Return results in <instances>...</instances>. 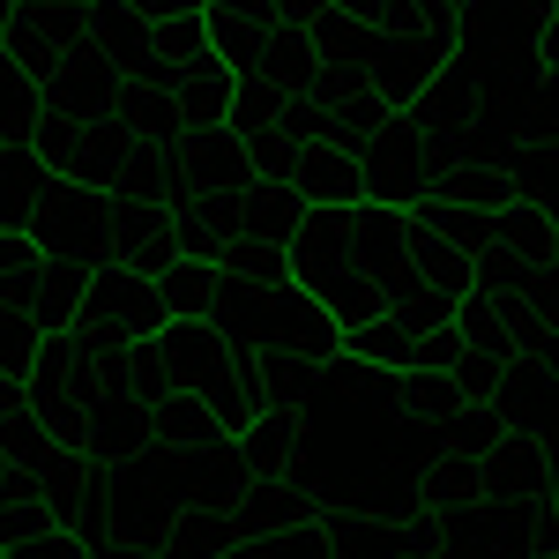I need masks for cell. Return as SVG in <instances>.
Listing matches in <instances>:
<instances>
[{
  "label": "cell",
  "mask_w": 559,
  "mask_h": 559,
  "mask_svg": "<svg viewBox=\"0 0 559 559\" xmlns=\"http://www.w3.org/2000/svg\"><path fill=\"white\" fill-rule=\"evenodd\" d=\"M358 157H366V202H381V210H426V202H440V179L455 173L463 142H432L411 112H388V128Z\"/></svg>",
  "instance_id": "6da1fadb"
},
{
  "label": "cell",
  "mask_w": 559,
  "mask_h": 559,
  "mask_svg": "<svg viewBox=\"0 0 559 559\" xmlns=\"http://www.w3.org/2000/svg\"><path fill=\"white\" fill-rule=\"evenodd\" d=\"M31 150H38L52 179H83V187H105L120 194L128 165L142 157V134H128L120 120H68V112H45L31 120Z\"/></svg>",
  "instance_id": "7a4b0ae2"
},
{
  "label": "cell",
  "mask_w": 559,
  "mask_h": 559,
  "mask_svg": "<svg viewBox=\"0 0 559 559\" xmlns=\"http://www.w3.org/2000/svg\"><path fill=\"white\" fill-rule=\"evenodd\" d=\"M112 224H120V202L105 187L52 179L38 216H31V239H38L45 261H90V269H105L112 261Z\"/></svg>",
  "instance_id": "3957f363"
},
{
  "label": "cell",
  "mask_w": 559,
  "mask_h": 559,
  "mask_svg": "<svg viewBox=\"0 0 559 559\" xmlns=\"http://www.w3.org/2000/svg\"><path fill=\"white\" fill-rule=\"evenodd\" d=\"M165 321H173V306H165V284H157V276H142V269H128V261L90 269L83 321H75V329L120 336V344H150V336H165Z\"/></svg>",
  "instance_id": "277c9868"
},
{
  "label": "cell",
  "mask_w": 559,
  "mask_h": 559,
  "mask_svg": "<svg viewBox=\"0 0 559 559\" xmlns=\"http://www.w3.org/2000/svg\"><path fill=\"white\" fill-rule=\"evenodd\" d=\"M157 448V432H150V403L142 395H97V411H90V432H83V455L97 471H128Z\"/></svg>",
  "instance_id": "5b68a950"
},
{
  "label": "cell",
  "mask_w": 559,
  "mask_h": 559,
  "mask_svg": "<svg viewBox=\"0 0 559 559\" xmlns=\"http://www.w3.org/2000/svg\"><path fill=\"white\" fill-rule=\"evenodd\" d=\"M120 68L97 52V45H75L68 52V68L52 75V90H45V112H68V120H105L112 112V97H120Z\"/></svg>",
  "instance_id": "8992f818"
},
{
  "label": "cell",
  "mask_w": 559,
  "mask_h": 559,
  "mask_svg": "<svg viewBox=\"0 0 559 559\" xmlns=\"http://www.w3.org/2000/svg\"><path fill=\"white\" fill-rule=\"evenodd\" d=\"M403 112H411L432 142H463V128L477 120V60H463V52H455V60H448V68H440V75H432V83L403 105Z\"/></svg>",
  "instance_id": "52a82bcc"
},
{
  "label": "cell",
  "mask_w": 559,
  "mask_h": 559,
  "mask_svg": "<svg viewBox=\"0 0 559 559\" xmlns=\"http://www.w3.org/2000/svg\"><path fill=\"white\" fill-rule=\"evenodd\" d=\"M179 179L202 187V194H247L254 187V157L231 128H202L179 142Z\"/></svg>",
  "instance_id": "ba28073f"
},
{
  "label": "cell",
  "mask_w": 559,
  "mask_h": 559,
  "mask_svg": "<svg viewBox=\"0 0 559 559\" xmlns=\"http://www.w3.org/2000/svg\"><path fill=\"white\" fill-rule=\"evenodd\" d=\"M306 411H261L247 432H231V448H239V463L247 477H306Z\"/></svg>",
  "instance_id": "9c48e42d"
},
{
  "label": "cell",
  "mask_w": 559,
  "mask_h": 559,
  "mask_svg": "<svg viewBox=\"0 0 559 559\" xmlns=\"http://www.w3.org/2000/svg\"><path fill=\"white\" fill-rule=\"evenodd\" d=\"M292 187L306 194V210H358V202H366V157H358V150H344V142L299 150Z\"/></svg>",
  "instance_id": "30bf717a"
},
{
  "label": "cell",
  "mask_w": 559,
  "mask_h": 559,
  "mask_svg": "<svg viewBox=\"0 0 559 559\" xmlns=\"http://www.w3.org/2000/svg\"><path fill=\"white\" fill-rule=\"evenodd\" d=\"M120 202V224H112V261H128L142 276H165L179 261V239H173V210H157V202H128V194H112Z\"/></svg>",
  "instance_id": "8fae6325"
},
{
  "label": "cell",
  "mask_w": 559,
  "mask_h": 559,
  "mask_svg": "<svg viewBox=\"0 0 559 559\" xmlns=\"http://www.w3.org/2000/svg\"><path fill=\"white\" fill-rule=\"evenodd\" d=\"M559 485V463L545 455V440L508 432L492 455H485V500H545Z\"/></svg>",
  "instance_id": "7c38bea8"
},
{
  "label": "cell",
  "mask_w": 559,
  "mask_h": 559,
  "mask_svg": "<svg viewBox=\"0 0 559 559\" xmlns=\"http://www.w3.org/2000/svg\"><path fill=\"white\" fill-rule=\"evenodd\" d=\"M403 247H411V269L426 276L432 292H448V299H463V292H471V269H477V261L463 254V247H455L426 210H403Z\"/></svg>",
  "instance_id": "4fadbf2b"
},
{
  "label": "cell",
  "mask_w": 559,
  "mask_h": 559,
  "mask_svg": "<svg viewBox=\"0 0 559 559\" xmlns=\"http://www.w3.org/2000/svg\"><path fill=\"white\" fill-rule=\"evenodd\" d=\"M231 90H239V75H231L216 52L187 60V75H179V90H173V105H179V120H187V134L231 128Z\"/></svg>",
  "instance_id": "5bb4252c"
},
{
  "label": "cell",
  "mask_w": 559,
  "mask_h": 559,
  "mask_svg": "<svg viewBox=\"0 0 559 559\" xmlns=\"http://www.w3.org/2000/svg\"><path fill=\"white\" fill-rule=\"evenodd\" d=\"M306 224V194L292 179H254L247 194H239V231L247 239H269V247H292Z\"/></svg>",
  "instance_id": "9a60e30c"
},
{
  "label": "cell",
  "mask_w": 559,
  "mask_h": 559,
  "mask_svg": "<svg viewBox=\"0 0 559 559\" xmlns=\"http://www.w3.org/2000/svg\"><path fill=\"white\" fill-rule=\"evenodd\" d=\"M45 187H52V165H45L31 142H8L0 150V231H31Z\"/></svg>",
  "instance_id": "2e32d148"
},
{
  "label": "cell",
  "mask_w": 559,
  "mask_h": 559,
  "mask_svg": "<svg viewBox=\"0 0 559 559\" xmlns=\"http://www.w3.org/2000/svg\"><path fill=\"white\" fill-rule=\"evenodd\" d=\"M418 500H426L432 515H455V508H477V500H485V463L440 440V448H432V463L418 471Z\"/></svg>",
  "instance_id": "e0dca14e"
},
{
  "label": "cell",
  "mask_w": 559,
  "mask_h": 559,
  "mask_svg": "<svg viewBox=\"0 0 559 559\" xmlns=\"http://www.w3.org/2000/svg\"><path fill=\"white\" fill-rule=\"evenodd\" d=\"M90 45L120 68V75H134L142 60H157V23L150 15H134L128 0H97V23H90Z\"/></svg>",
  "instance_id": "ac0fdd59"
},
{
  "label": "cell",
  "mask_w": 559,
  "mask_h": 559,
  "mask_svg": "<svg viewBox=\"0 0 559 559\" xmlns=\"http://www.w3.org/2000/svg\"><path fill=\"white\" fill-rule=\"evenodd\" d=\"M269 38H276V15H247V8H210V52L231 68V75H261L269 60Z\"/></svg>",
  "instance_id": "d6986e66"
},
{
  "label": "cell",
  "mask_w": 559,
  "mask_h": 559,
  "mask_svg": "<svg viewBox=\"0 0 559 559\" xmlns=\"http://www.w3.org/2000/svg\"><path fill=\"white\" fill-rule=\"evenodd\" d=\"M83 292H90V261H45L38 276V299H31V321L38 336H60L83 321Z\"/></svg>",
  "instance_id": "ffe728a7"
},
{
  "label": "cell",
  "mask_w": 559,
  "mask_h": 559,
  "mask_svg": "<svg viewBox=\"0 0 559 559\" xmlns=\"http://www.w3.org/2000/svg\"><path fill=\"white\" fill-rule=\"evenodd\" d=\"M150 432H157V448H210V440H231V432L216 426V411L202 395H187V388H173V395L150 403Z\"/></svg>",
  "instance_id": "44dd1931"
},
{
  "label": "cell",
  "mask_w": 559,
  "mask_h": 559,
  "mask_svg": "<svg viewBox=\"0 0 559 559\" xmlns=\"http://www.w3.org/2000/svg\"><path fill=\"white\" fill-rule=\"evenodd\" d=\"M0 52H8V68H15L23 83L38 90V97L52 90V75L68 68V45H52L38 23H23V15H8V31H0Z\"/></svg>",
  "instance_id": "7402d4cb"
},
{
  "label": "cell",
  "mask_w": 559,
  "mask_h": 559,
  "mask_svg": "<svg viewBox=\"0 0 559 559\" xmlns=\"http://www.w3.org/2000/svg\"><path fill=\"white\" fill-rule=\"evenodd\" d=\"M344 350H350V358H366L373 373H411V366H418V329H411V321H395V313H381V321L350 329Z\"/></svg>",
  "instance_id": "603a6c76"
},
{
  "label": "cell",
  "mask_w": 559,
  "mask_h": 559,
  "mask_svg": "<svg viewBox=\"0 0 559 559\" xmlns=\"http://www.w3.org/2000/svg\"><path fill=\"white\" fill-rule=\"evenodd\" d=\"M60 448H68V440H60V432L45 426V418L31 411V403L0 418V463H8V471H45V463H52Z\"/></svg>",
  "instance_id": "cb8c5ba5"
},
{
  "label": "cell",
  "mask_w": 559,
  "mask_h": 559,
  "mask_svg": "<svg viewBox=\"0 0 559 559\" xmlns=\"http://www.w3.org/2000/svg\"><path fill=\"white\" fill-rule=\"evenodd\" d=\"M508 187H515V202L559 210V142H545V134H530V142L515 150V165H508Z\"/></svg>",
  "instance_id": "d4e9b609"
},
{
  "label": "cell",
  "mask_w": 559,
  "mask_h": 559,
  "mask_svg": "<svg viewBox=\"0 0 559 559\" xmlns=\"http://www.w3.org/2000/svg\"><path fill=\"white\" fill-rule=\"evenodd\" d=\"M500 247H515V254H530L537 269H552L559 261V216L537 210V202H508V210H500Z\"/></svg>",
  "instance_id": "484cf974"
},
{
  "label": "cell",
  "mask_w": 559,
  "mask_h": 559,
  "mask_svg": "<svg viewBox=\"0 0 559 559\" xmlns=\"http://www.w3.org/2000/svg\"><path fill=\"white\" fill-rule=\"evenodd\" d=\"M261 75H269V83H284V90H321V60H313V38H306V23H276Z\"/></svg>",
  "instance_id": "4316f807"
},
{
  "label": "cell",
  "mask_w": 559,
  "mask_h": 559,
  "mask_svg": "<svg viewBox=\"0 0 559 559\" xmlns=\"http://www.w3.org/2000/svg\"><path fill=\"white\" fill-rule=\"evenodd\" d=\"M216 276H224V269H210V261H173V269L157 276L173 321H210L216 313Z\"/></svg>",
  "instance_id": "83f0119b"
},
{
  "label": "cell",
  "mask_w": 559,
  "mask_h": 559,
  "mask_svg": "<svg viewBox=\"0 0 559 559\" xmlns=\"http://www.w3.org/2000/svg\"><path fill=\"white\" fill-rule=\"evenodd\" d=\"M455 329H463V344H471V350L522 358V350H515V329H508V313H500V299H485V292H463V299H455Z\"/></svg>",
  "instance_id": "f1b7e54d"
},
{
  "label": "cell",
  "mask_w": 559,
  "mask_h": 559,
  "mask_svg": "<svg viewBox=\"0 0 559 559\" xmlns=\"http://www.w3.org/2000/svg\"><path fill=\"white\" fill-rule=\"evenodd\" d=\"M537 261L530 254H515V247H492V254H477V269H471V292H485V299H530L537 292Z\"/></svg>",
  "instance_id": "f546056e"
},
{
  "label": "cell",
  "mask_w": 559,
  "mask_h": 559,
  "mask_svg": "<svg viewBox=\"0 0 559 559\" xmlns=\"http://www.w3.org/2000/svg\"><path fill=\"white\" fill-rule=\"evenodd\" d=\"M216 269H224V276H247V284H292V247H269V239H247V231H231Z\"/></svg>",
  "instance_id": "4dcf8cb0"
},
{
  "label": "cell",
  "mask_w": 559,
  "mask_h": 559,
  "mask_svg": "<svg viewBox=\"0 0 559 559\" xmlns=\"http://www.w3.org/2000/svg\"><path fill=\"white\" fill-rule=\"evenodd\" d=\"M38 276H45V254L31 231H0V299H15L23 313H31V299H38Z\"/></svg>",
  "instance_id": "1f68e13d"
},
{
  "label": "cell",
  "mask_w": 559,
  "mask_h": 559,
  "mask_svg": "<svg viewBox=\"0 0 559 559\" xmlns=\"http://www.w3.org/2000/svg\"><path fill=\"white\" fill-rule=\"evenodd\" d=\"M344 15H358V23H373L381 38H418V31H455V23H432L426 0H336Z\"/></svg>",
  "instance_id": "d6a6232c"
},
{
  "label": "cell",
  "mask_w": 559,
  "mask_h": 559,
  "mask_svg": "<svg viewBox=\"0 0 559 559\" xmlns=\"http://www.w3.org/2000/svg\"><path fill=\"white\" fill-rule=\"evenodd\" d=\"M426 216H432V224H440V231H448V239H455V247H463L471 261L500 247V210H463V202H426Z\"/></svg>",
  "instance_id": "836d02e7"
},
{
  "label": "cell",
  "mask_w": 559,
  "mask_h": 559,
  "mask_svg": "<svg viewBox=\"0 0 559 559\" xmlns=\"http://www.w3.org/2000/svg\"><path fill=\"white\" fill-rule=\"evenodd\" d=\"M284 97H292V90H284V83H269V75H239V90H231V134L247 142V134L276 128Z\"/></svg>",
  "instance_id": "e575fe53"
},
{
  "label": "cell",
  "mask_w": 559,
  "mask_h": 559,
  "mask_svg": "<svg viewBox=\"0 0 559 559\" xmlns=\"http://www.w3.org/2000/svg\"><path fill=\"white\" fill-rule=\"evenodd\" d=\"M440 202H463V210H508L515 187H508V173H492V165H455V173L440 179Z\"/></svg>",
  "instance_id": "d590c367"
},
{
  "label": "cell",
  "mask_w": 559,
  "mask_h": 559,
  "mask_svg": "<svg viewBox=\"0 0 559 559\" xmlns=\"http://www.w3.org/2000/svg\"><path fill=\"white\" fill-rule=\"evenodd\" d=\"M508 366H515V358H492V350H463L448 381H455V395H463V403H492V395H500V381H508Z\"/></svg>",
  "instance_id": "8d00e7d4"
},
{
  "label": "cell",
  "mask_w": 559,
  "mask_h": 559,
  "mask_svg": "<svg viewBox=\"0 0 559 559\" xmlns=\"http://www.w3.org/2000/svg\"><path fill=\"white\" fill-rule=\"evenodd\" d=\"M8 559H90V537L68 530V522H45V530H31V537H15Z\"/></svg>",
  "instance_id": "74e56055"
},
{
  "label": "cell",
  "mask_w": 559,
  "mask_h": 559,
  "mask_svg": "<svg viewBox=\"0 0 559 559\" xmlns=\"http://www.w3.org/2000/svg\"><path fill=\"white\" fill-rule=\"evenodd\" d=\"M31 350H38V321H31L15 299H0V366L31 373Z\"/></svg>",
  "instance_id": "f35d334b"
},
{
  "label": "cell",
  "mask_w": 559,
  "mask_h": 559,
  "mask_svg": "<svg viewBox=\"0 0 559 559\" xmlns=\"http://www.w3.org/2000/svg\"><path fill=\"white\" fill-rule=\"evenodd\" d=\"M157 52L179 60V68L202 60V52H210V15H173V23H157Z\"/></svg>",
  "instance_id": "ab89813d"
},
{
  "label": "cell",
  "mask_w": 559,
  "mask_h": 559,
  "mask_svg": "<svg viewBox=\"0 0 559 559\" xmlns=\"http://www.w3.org/2000/svg\"><path fill=\"white\" fill-rule=\"evenodd\" d=\"M247 157H254V179H292V173H299V150L284 142V128L247 134Z\"/></svg>",
  "instance_id": "60d3db41"
},
{
  "label": "cell",
  "mask_w": 559,
  "mask_h": 559,
  "mask_svg": "<svg viewBox=\"0 0 559 559\" xmlns=\"http://www.w3.org/2000/svg\"><path fill=\"white\" fill-rule=\"evenodd\" d=\"M463 329H455V321H448V329H426V336H418V366H411V373H455V358H463Z\"/></svg>",
  "instance_id": "b9f144b4"
},
{
  "label": "cell",
  "mask_w": 559,
  "mask_h": 559,
  "mask_svg": "<svg viewBox=\"0 0 559 559\" xmlns=\"http://www.w3.org/2000/svg\"><path fill=\"white\" fill-rule=\"evenodd\" d=\"M530 134L559 142V68H537V83H530Z\"/></svg>",
  "instance_id": "7bdbcfd3"
},
{
  "label": "cell",
  "mask_w": 559,
  "mask_h": 559,
  "mask_svg": "<svg viewBox=\"0 0 559 559\" xmlns=\"http://www.w3.org/2000/svg\"><path fill=\"white\" fill-rule=\"evenodd\" d=\"M134 15H150V23H173V15H210V0H128Z\"/></svg>",
  "instance_id": "ee69618b"
},
{
  "label": "cell",
  "mask_w": 559,
  "mask_h": 559,
  "mask_svg": "<svg viewBox=\"0 0 559 559\" xmlns=\"http://www.w3.org/2000/svg\"><path fill=\"white\" fill-rule=\"evenodd\" d=\"M23 403H31V373L0 366V418H8V411H23Z\"/></svg>",
  "instance_id": "f6af8a7d"
},
{
  "label": "cell",
  "mask_w": 559,
  "mask_h": 559,
  "mask_svg": "<svg viewBox=\"0 0 559 559\" xmlns=\"http://www.w3.org/2000/svg\"><path fill=\"white\" fill-rule=\"evenodd\" d=\"M210 8H247V15H276V0H210Z\"/></svg>",
  "instance_id": "bcb514c9"
},
{
  "label": "cell",
  "mask_w": 559,
  "mask_h": 559,
  "mask_svg": "<svg viewBox=\"0 0 559 559\" xmlns=\"http://www.w3.org/2000/svg\"><path fill=\"white\" fill-rule=\"evenodd\" d=\"M545 366H552V373H559V336H552V344H545Z\"/></svg>",
  "instance_id": "7dc6e473"
},
{
  "label": "cell",
  "mask_w": 559,
  "mask_h": 559,
  "mask_svg": "<svg viewBox=\"0 0 559 559\" xmlns=\"http://www.w3.org/2000/svg\"><path fill=\"white\" fill-rule=\"evenodd\" d=\"M8 15H15V0H0V31H8Z\"/></svg>",
  "instance_id": "c3c4849f"
},
{
  "label": "cell",
  "mask_w": 559,
  "mask_h": 559,
  "mask_svg": "<svg viewBox=\"0 0 559 559\" xmlns=\"http://www.w3.org/2000/svg\"><path fill=\"white\" fill-rule=\"evenodd\" d=\"M448 8H455V15H463V0H448Z\"/></svg>",
  "instance_id": "681fc988"
},
{
  "label": "cell",
  "mask_w": 559,
  "mask_h": 559,
  "mask_svg": "<svg viewBox=\"0 0 559 559\" xmlns=\"http://www.w3.org/2000/svg\"><path fill=\"white\" fill-rule=\"evenodd\" d=\"M411 559H432V552H411Z\"/></svg>",
  "instance_id": "f907efd6"
},
{
  "label": "cell",
  "mask_w": 559,
  "mask_h": 559,
  "mask_svg": "<svg viewBox=\"0 0 559 559\" xmlns=\"http://www.w3.org/2000/svg\"><path fill=\"white\" fill-rule=\"evenodd\" d=\"M0 477H8V463H0Z\"/></svg>",
  "instance_id": "816d5d0a"
},
{
  "label": "cell",
  "mask_w": 559,
  "mask_h": 559,
  "mask_svg": "<svg viewBox=\"0 0 559 559\" xmlns=\"http://www.w3.org/2000/svg\"><path fill=\"white\" fill-rule=\"evenodd\" d=\"M0 559H8V545H0Z\"/></svg>",
  "instance_id": "f5cc1de1"
}]
</instances>
